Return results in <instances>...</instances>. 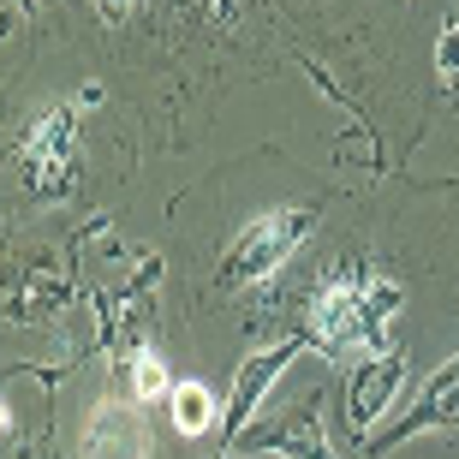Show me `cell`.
I'll return each instance as SVG.
<instances>
[{
    "label": "cell",
    "instance_id": "1",
    "mask_svg": "<svg viewBox=\"0 0 459 459\" xmlns=\"http://www.w3.org/2000/svg\"><path fill=\"white\" fill-rule=\"evenodd\" d=\"M406 292L394 287L388 274L341 263L328 274L316 299H310V341L328 358H376L388 352V316L400 310Z\"/></svg>",
    "mask_w": 459,
    "mask_h": 459
},
{
    "label": "cell",
    "instance_id": "2",
    "mask_svg": "<svg viewBox=\"0 0 459 459\" xmlns=\"http://www.w3.org/2000/svg\"><path fill=\"white\" fill-rule=\"evenodd\" d=\"M310 227H316V215L299 209V204L269 209V215L245 221L233 233V245L221 251V287L238 292V287H263V281H274V274L292 263V251L310 238Z\"/></svg>",
    "mask_w": 459,
    "mask_h": 459
},
{
    "label": "cell",
    "instance_id": "3",
    "mask_svg": "<svg viewBox=\"0 0 459 459\" xmlns=\"http://www.w3.org/2000/svg\"><path fill=\"white\" fill-rule=\"evenodd\" d=\"M238 454H274V459H334L323 429V411L310 400H292V406L269 411V418H251V424L233 436Z\"/></svg>",
    "mask_w": 459,
    "mask_h": 459
},
{
    "label": "cell",
    "instance_id": "4",
    "mask_svg": "<svg viewBox=\"0 0 459 459\" xmlns=\"http://www.w3.org/2000/svg\"><path fill=\"white\" fill-rule=\"evenodd\" d=\"M72 173H78V114L72 108H54L24 137V191H36V197H66Z\"/></svg>",
    "mask_w": 459,
    "mask_h": 459
},
{
    "label": "cell",
    "instance_id": "5",
    "mask_svg": "<svg viewBox=\"0 0 459 459\" xmlns=\"http://www.w3.org/2000/svg\"><path fill=\"white\" fill-rule=\"evenodd\" d=\"M84 459H150V424L137 400H96L84 418V442H78Z\"/></svg>",
    "mask_w": 459,
    "mask_h": 459
},
{
    "label": "cell",
    "instance_id": "6",
    "mask_svg": "<svg viewBox=\"0 0 459 459\" xmlns=\"http://www.w3.org/2000/svg\"><path fill=\"white\" fill-rule=\"evenodd\" d=\"M292 352H299V341H281L274 352H256L238 364V382H233V411H227V424H221V447H233V436L256 418V406H263V394L281 382V370L292 364Z\"/></svg>",
    "mask_w": 459,
    "mask_h": 459
},
{
    "label": "cell",
    "instance_id": "7",
    "mask_svg": "<svg viewBox=\"0 0 459 459\" xmlns=\"http://www.w3.org/2000/svg\"><path fill=\"white\" fill-rule=\"evenodd\" d=\"M400 382H406V364H400V352H376V358H364V364H358L352 394H346V418H352L358 436H364V429H370L376 418L394 406Z\"/></svg>",
    "mask_w": 459,
    "mask_h": 459
},
{
    "label": "cell",
    "instance_id": "8",
    "mask_svg": "<svg viewBox=\"0 0 459 459\" xmlns=\"http://www.w3.org/2000/svg\"><path fill=\"white\" fill-rule=\"evenodd\" d=\"M66 292L72 287L54 263H24L13 274V287H6V310H13L18 323H42V316H54V310L66 305Z\"/></svg>",
    "mask_w": 459,
    "mask_h": 459
},
{
    "label": "cell",
    "instance_id": "9",
    "mask_svg": "<svg viewBox=\"0 0 459 459\" xmlns=\"http://www.w3.org/2000/svg\"><path fill=\"white\" fill-rule=\"evenodd\" d=\"M429 424H459V352L447 358L436 376H429V388H424V400H418V411H411L394 436H411V429H429Z\"/></svg>",
    "mask_w": 459,
    "mask_h": 459
},
{
    "label": "cell",
    "instance_id": "10",
    "mask_svg": "<svg viewBox=\"0 0 459 459\" xmlns=\"http://www.w3.org/2000/svg\"><path fill=\"white\" fill-rule=\"evenodd\" d=\"M168 406H173V429L179 436H209L215 429V394L204 382H173Z\"/></svg>",
    "mask_w": 459,
    "mask_h": 459
},
{
    "label": "cell",
    "instance_id": "11",
    "mask_svg": "<svg viewBox=\"0 0 459 459\" xmlns=\"http://www.w3.org/2000/svg\"><path fill=\"white\" fill-rule=\"evenodd\" d=\"M126 376H132V400H137V406H155V400H168V394H173L168 364H161V352H150V346H137V352H132Z\"/></svg>",
    "mask_w": 459,
    "mask_h": 459
},
{
    "label": "cell",
    "instance_id": "12",
    "mask_svg": "<svg viewBox=\"0 0 459 459\" xmlns=\"http://www.w3.org/2000/svg\"><path fill=\"white\" fill-rule=\"evenodd\" d=\"M436 60H442V72H447V78L459 72V13L447 18V36H442V48H436Z\"/></svg>",
    "mask_w": 459,
    "mask_h": 459
},
{
    "label": "cell",
    "instance_id": "13",
    "mask_svg": "<svg viewBox=\"0 0 459 459\" xmlns=\"http://www.w3.org/2000/svg\"><path fill=\"white\" fill-rule=\"evenodd\" d=\"M0 429H6V406H0Z\"/></svg>",
    "mask_w": 459,
    "mask_h": 459
}]
</instances>
